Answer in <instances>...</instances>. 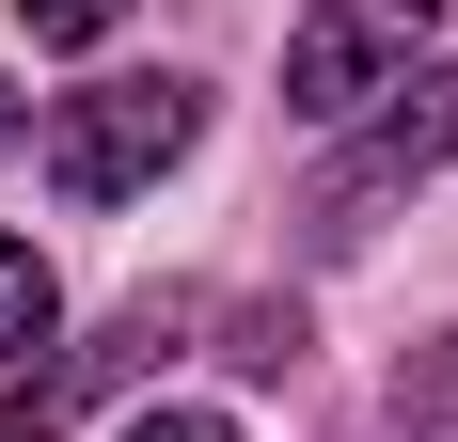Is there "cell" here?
Wrapping results in <instances>:
<instances>
[{
	"instance_id": "6da1fadb",
	"label": "cell",
	"mask_w": 458,
	"mask_h": 442,
	"mask_svg": "<svg viewBox=\"0 0 458 442\" xmlns=\"http://www.w3.org/2000/svg\"><path fill=\"white\" fill-rule=\"evenodd\" d=\"M206 142V80H80L64 111H47V190L64 206H127V190H158Z\"/></svg>"
},
{
	"instance_id": "7a4b0ae2",
	"label": "cell",
	"mask_w": 458,
	"mask_h": 442,
	"mask_svg": "<svg viewBox=\"0 0 458 442\" xmlns=\"http://www.w3.org/2000/svg\"><path fill=\"white\" fill-rule=\"evenodd\" d=\"M443 158H458V64H427V80H395V111H379V127L317 174L301 237H317V253H364V237H379V206H411Z\"/></svg>"
},
{
	"instance_id": "3957f363",
	"label": "cell",
	"mask_w": 458,
	"mask_h": 442,
	"mask_svg": "<svg viewBox=\"0 0 458 442\" xmlns=\"http://www.w3.org/2000/svg\"><path fill=\"white\" fill-rule=\"evenodd\" d=\"M443 32V0H317L301 32H284V111L301 127H348L364 95H395Z\"/></svg>"
},
{
	"instance_id": "277c9868",
	"label": "cell",
	"mask_w": 458,
	"mask_h": 442,
	"mask_svg": "<svg viewBox=\"0 0 458 442\" xmlns=\"http://www.w3.org/2000/svg\"><path fill=\"white\" fill-rule=\"evenodd\" d=\"M190 316H206V301H127L111 332H95V348H64V363H32V379L0 395V442H47V427H80L95 395H127V379H142L158 348H174Z\"/></svg>"
},
{
	"instance_id": "5b68a950",
	"label": "cell",
	"mask_w": 458,
	"mask_h": 442,
	"mask_svg": "<svg viewBox=\"0 0 458 442\" xmlns=\"http://www.w3.org/2000/svg\"><path fill=\"white\" fill-rule=\"evenodd\" d=\"M47 332H64V285H47V253H32V237H0V363H32Z\"/></svg>"
},
{
	"instance_id": "8992f818",
	"label": "cell",
	"mask_w": 458,
	"mask_h": 442,
	"mask_svg": "<svg viewBox=\"0 0 458 442\" xmlns=\"http://www.w3.org/2000/svg\"><path fill=\"white\" fill-rule=\"evenodd\" d=\"M16 16H32V47H111L127 32V0H16Z\"/></svg>"
},
{
	"instance_id": "52a82bcc",
	"label": "cell",
	"mask_w": 458,
	"mask_h": 442,
	"mask_svg": "<svg viewBox=\"0 0 458 442\" xmlns=\"http://www.w3.org/2000/svg\"><path fill=\"white\" fill-rule=\"evenodd\" d=\"M111 442H237L222 411H142V427H111Z\"/></svg>"
},
{
	"instance_id": "ba28073f",
	"label": "cell",
	"mask_w": 458,
	"mask_h": 442,
	"mask_svg": "<svg viewBox=\"0 0 458 442\" xmlns=\"http://www.w3.org/2000/svg\"><path fill=\"white\" fill-rule=\"evenodd\" d=\"M16 127H32V111H16V80H0V142H16Z\"/></svg>"
}]
</instances>
